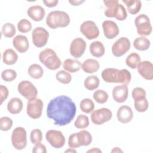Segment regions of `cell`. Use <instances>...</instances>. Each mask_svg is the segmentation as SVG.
<instances>
[{
    "mask_svg": "<svg viewBox=\"0 0 153 153\" xmlns=\"http://www.w3.org/2000/svg\"><path fill=\"white\" fill-rule=\"evenodd\" d=\"M76 108L72 99L61 95L51 99L47 107V117L54 121V124L65 126L74 118Z\"/></svg>",
    "mask_w": 153,
    "mask_h": 153,
    "instance_id": "cell-1",
    "label": "cell"
},
{
    "mask_svg": "<svg viewBox=\"0 0 153 153\" xmlns=\"http://www.w3.org/2000/svg\"><path fill=\"white\" fill-rule=\"evenodd\" d=\"M102 78L106 82L108 83H121L128 85L131 79L130 72L126 69L121 70L115 68H106L102 72Z\"/></svg>",
    "mask_w": 153,
    "mask_h": 153,
    "instance_id": "cell-2",
    "label": "cell"
},
{
    "mask_svg": "<svg viewBox=\"0 0 153 153\" xmlns=\"http://www.w3.org/2000/svg\"><path fill=\"white\" fill-rule=\"evenodd\" d=\"M103 3L106 6L105 15L106 17H114L120 21L126 19L127 17L126 10L118 0H105Z\"/></svg>",
    "mask_w": 153,
    "mask_h": 153,
    "instance_id": "cell-3",
    "label": "cell"
},
{
    "mask_svg": "<svg viewBox=\"0 0 153 153\" xmlns=\"http://www.w3.org/2000/svg\"><path fill=\"white\" fill-rule=\"evenodd\" d=\"M70 23V17L67 13L56 10L50 12L46 18L47 25L51 29L65 27Z\"/></svg>",
    "mask_w": 153,
    "mask_h": 153,
    "instance_id": "cell-4",
    "label": "cell"
},
{
    "mask_svg": "<svg viewBox=\"0 0 153 153\" xmlns=\"http://www.w3.org/2000/svg\"><path fill=\"white\" fill-rule=\"evenodd\" d=\"M39 61L48 69L56 70L59 69L62 62L56 52L51 48H45L42 50L39 54Z\"/></svg>",
    "mask_w": 153,
    "mask_h": 153,
    "instance_id": "cell-5",
    "label": "cell"
},
{
    "mask_svg": "<svg viewBox=\"0 0 153 153\" xmlns=\"http://www.w3.org/2000/svg\"><path fill=\"white\" fill-rule=\"evenodd\" d=\"M11 143L14 148L17 150H22L26 147L27 134L23 127H18L13 130L11 134Z\"/></svg>",
    "mask_w": 153,
    "mask_h": 153,
    "instance_id": "cell-6",
    "label": "cell"
},
{
    "mask_svg": "<svg viewBox=\"0 0 153 153\" xmlns=\"http://www.w3.org/2000/svg\"><path fill=\"white\" fill-rule=\"evenodd\" d=\"M134 24L139 35L147 36L151 33L152 28L150 19L146 14H141L137 16L134 20Z\"/></svg>",
    "mask_w": 153,
    "mask_h": 153,
    "instance_id": "cell-7",
    "label": "cell"
},
{
    "mask_svg": "<svg viewBox=\"0 0 153 153\" xmlns=\"http://www.w3.org/2000/svg\"><path fill=\"white\" fill-rule=\"evenodd\" d=\"M19 93L28 100L35 99L38 94V90L35 86L27 80L21 81L17 87Z\"/></svg>",
    "mask_w": 153,
    "mask_h": 153,
    "instance_id": "cell-8",
    "label": "cell"
},
{
    "mask_svg": "<svg viewBox=\"0 0 153 153\" xmlns=\"http://www.w3.org/2000/svg\"><path fill=\"white\" fill-rule=\"evenodd\" d=\"M44 104L41 99L35 98L28 100L26 112L29 117L32 119H38L42 115Z\"/></svg>",
    "mask_w": 153,
    "mask_h": 153,
    "instance_id": "cell-9",
    "label": "cell"
},
{
    "mask_svg": "<svg viewBox=\"0 0 153 153\" xmlns=\"http://www.w3.org/2000/svg\"><path fill=\"white\" fill-rule=\"evenodd\" d=\"M45 138L51 146L54 148H61L65 143V137L60 131L50 130L46 132Z\"/></svg>",
    "mask_w": 153,
    "mask_h": 153,
    "instance_id": "cell-10",
    "label": "cell"
},
{
    "mask_svg": "<svg viewBox=\"0 0 153 153\" xmlns=\"http://www.w3.org/2000/svg\"><path fill=\"white\" fill-rule=\"evenodd\" d=\"M49 38L48 32L42 27H35L32 33V42L36 47L41 48L46 45Z\"/></svg>",
    "mask_w": 153,
    "mask_h": 153,
    "instance_id": "cell-11",
    "label": "cell"
},
{
    "mask_svg": "<svg viewBox=\"0 0 153 153\" xmlns=\"http://www.w3.org/2000/svg\"><path fill=\"white\" fill-rule=\"evenodd\" d=\"M112 117V113L110 109L102 108L94 111L91 114V120L93 124L101 125L109 121Z\"/></svg>",
    "mask_w": 153,
    "mask_h": 153,
    "instance_id": "cell-12",
    "label": "cell"
},
{
    "mask_svg": "<svg viewBox=\"0 0 153 153\" xmlns=\"http://www.w3.org/2000/svg\"><path fill=\"white\" fill-rule=\"evenodd\" d=\"M80 32L88 39H94L99 35L98 27L91 20L84 22L80 26Z\"/></svg>",
    "mask_w": 153,
    "mask_h": 153,
    "instance_id": "cell-13",
    "label": "cell"
},
{
    "mask_svg": "<svg viewBox=\"0 0 153 153\" xmlns=\"http://www.w3.org/2000/svg\"><path fill=\"white\" fill-rule=\"evenodd\" d=\"M131 44L126 37H121L112 46V53L115 57H121L125 54L130 48Z\"/></svg>",
    "mask_w": 153,
    "mask_h": 153,
    "instance_id": "cell-14",
    "label": "cell"
},
{
    "mask_svg": "<svg viewBox=\"0 0 153 153\" xmlns=\"http://www.w3.org/2000/svg\"><path fill=\"white\" fill-rule=\"evenodd\" d=\"M86 42L82 38H75L70 45V54L76 59L79 58L83 55L86 49Z\"/></svg>",
    "mask_w": 153,
    "mask_h": 153,
    "instance_id": "cell-15",
    "label": "cell"
},
{
    "mask_svg": "<svg viewBox=\"0 0 153 153\" xmlns=\"http://www.w3.org/2000/svg\"><path fill=\"white\" fill-rule=\"evenodd\" d=\"M104 35L109 39L115 38L119 33V27L117 23L111 20H105L102 23Z\"/></svg>",
    "mask_w": 153,
    "mask_h": 153,
    "instance_id": "cell-16",
    "label": "cell"
},
{
    "mask_svg": "<svg viewBox=\"0 0 153 153\" xmlns=\"http://www.w3.org/2000/svg\"><path fill=\"white\" fill-rule=\"evenodd\" d=\"M137 69L138 73L144 79L146 80L153 79V65L151 62L147 60L140 62Z\"/></svg>",
    "mask_w": 153,
    "mask_h": 153,
    "instance_id": "cell-17",
    "label": "cell"
},
{
    "mask_svg": "<svg viewBox=\"0 0 153 153\" xmlns=\"http://www.w3.org/2000/svg\"><path fill=\"white\" fill-rule=\"evenodd\" d=\"M128 87L124 84L117 85L112 90L113 99L118 103L124 102L128 97Z\"/></svg>",
    "mask_w": 153,
    "mask_h": 153,
    "instance_id": "cell-18",
    "label": "cell"
},
{
    "mask_svg": "<svg viewBox=\"0 0 153 153\" xmlns=\"http://www.w3.org/2000/svg\"><path fill=\"white\" fill-rule=\"evenodd\" d=\"M117 117L118 120L123 124L130 122L133 117V113L130 107L127 105H123L117 111Z\"/></svg>",
    "mask_w": 153,
    "mask_h": 153,
    "instance_id": "cell-19",
    "label": "cell"
},
{
    "mask_svg": "<svg viewBox=\"0 0 153 153\" xmlns=\"http://www.w3.org/2000/svg\"><path fill=\"white\" fill-rule=\"evenodd\" d=\"M13 45L14 48L21 53H25L29 48V41L26 36L19 35L13 39Z\"/></svg>",
    "mask_w": 153,
    "mask_h": 153,
    "instance_id": "cell-20",
    "label": "cell"
},
{
    "mask_svg": "<svg viewBox=\"0 0 153 153\" xmlns=\"http://www.w3.org/2000/svg\"><path fill=\"white\" fill-rule=\"evenodd\" d=\"M27 16L31 18L33 21H41L45 14L44 8L38 5H35L29 7L27 11Z\"/></svg>",
    "mask_w": 153,
    "mask_h": 153,
    "instance_id": "cell-21",
    "label": "cell"
},
{
    "mask_svg": "<svg viewBox=\"0 0 153 153\" xmlns=\"http://www.w3.org/2000/svg\"><path fill=\"white\" fill-rule=\"evenodd\" d=\"M99 67V62L94 59H88L81 65V68L83 71L88 74H93L97 72Z\"/></svg>",
    "mask_w": 153,
    "mask_h": 153,
    "instance_id": "cell-22",
    "label": "cell"
},
{
    "mask_svg": "<svg viewBox=\"0 0 153 153\" xmlns=\"http://www.w3.org/2000/svg\"><path fill=\"white\" fill-rule=\"evenodd\" d=\"M23 106V102L20 99L13 97L8 102L7 109L11 114H17L22 111Z\"/></svg>",
    "mask_w": 153,
    "mask_h": 153,
    "instance_id": "cell-23",
    "label": "cell"
},
{
    "mask_svg": "<svg viewBox=\"0 0 153 153\" xmlns=\"http://www.w3.org/2000/svg\"><path fill=\"white\" fill-rule=\"evenodd\" d=\"M63 67L66 71L75 73L79 71L81 68V64L79 61L76 59H67L63 62Z\"/></svg>",
    "mask_w": 153,
    "mask_h": 153,
    "instance_id": "cell-24",
    "label": "cell"
},
{
    "mask_svg": "<svg viewBox=\"0 0 153 153\" xmlns=\"http://www.w3.org/2000/svg\"><path fill=\"white\" fill-rule=\"evenodd\" d=\"M90 53L96 57H100L105 54V50L103 44L99 41L92 42L90 45Z\"/></svg>",
    "mask_w": 153,
    "mask_h": 153,
    "instance_id": "cell-25",
    "label": "cell"
},
{
    "mask_svg": "<svg viewBox=\"0 0 153 153\" xmlns=\"http://www.w3.org/2000/svg\"><path fill=\"white\" fill-rule=\"evenodd\" d=\"M3 62L7 65H12L16 63L18 59L17 53L11 48L5 50L2 54Z\"/></svg>",
    "mask_w": 153,
    "mask_h": 153,
    "instance_id": "cell-26",
    "label": "cell"
},
{
    "mask_svg": "<svg viewBox=\"0 0 153 153\" xmlns=\"http://www.w3.org/2000/svg\"><path fill=\"white\" fill-rule=\"evenodd\" d=\"M126 5L128 12L131 14H137L142 7V2L140 0H123Z\"/></svg>",
    "mask_w": 153,
    "mask_h": 153,
    "instance_id": "cell-27",
    "label": "cell"
},
{
    "mask_svg": "<svg viewBox=\"0 0 153 153\" xmlns=\"http://www.w3.org/2000/svg\"><path fill=\"white\" fill-rule=\"evenodd\" d=\"M77 134V139L79 145L81 146H88L92 142V136L89 131L81 130Z\"/></svg>",
    "mask_w": 153,
    "mask_h": 153,
    "instance_id": "cell-28",
    "label": "cell"
},
{
    "mask_svg": "<svg viewBox=\"0 0 153 153\" xmlns=\"http://www.w3.org/2000/svg\"><path fill=\"white\" fill-rule=\"evenodd\" d=\"M150 41L144 36L136 38L133 41L134 47L139 51L147 50L150 47Z\"/></svg>",
    "mask_w": 153,
    "mask_h": 153,
    "instance_id": "cell-29",
    "label": "cell"
},
{
    "mask_svg": "<svg viewBox=\"0 0 153 153\" xmlns=\"http://www.w3.org/2000/svg\"><path fill=\"white\" fill-rule=\"evenodd\" d=\"M100 84V80L96 75H90L87 76L84 82L85 88L88 90H94L98 88Z\"/></svg>",
    "mask_w": 153,
    "mask_h": 153,
    "instance_id": "cell-30",
    "label": "cell"
},
{
    "mask_svg": "<svg viewBox=\"0 0 153 153\" xmlns=\"http://www.w3.org/2000/svg\"><path fill=\"white\" fill-rule=\"evenodd\" d=\"M29 75L33 79H39L44 74V70L42 68L36 63L31 65L27 70Z\"/></svg>",
    "mask_w": 153,
    "mask_h": 153,
    "instance_id": "cell-31",
    "label": "cell"
},
{
    "mask_svg": "<svg viewBox=\"0 0 153 153\" xmlns=\"http://www.w3.org/2000/svg\"><path fill=\"white\" fill-rule=\"evenodd\" d=\"M140 62V56L136 53H131L126 59V65L131 69H136Z\"/></svg>",
    "mask_w": 153,
    "mask_h": 153,
    "instance_id": "cell-32",
    "label": "cell"
},
{
    "mask_svg": "<svg viewBox=\"0 0 153 153\" xmlns=\"http://www.w3.org/2000/svg\"><path fill=\"white\" fill-rule=\"evenodd\" d=\"M81 111L86 114L91 113L94 108V104L93 100L89 98L82 99L79 104Z\"/></svg>",
    "mask_w": 153,
    "mask_h": 153,
    "instance_id": "cell-33",
    "label": "cell"
},
{
    "mask_svg": "<svg viewBox=\"0 0 153 153\" xmlns=\"http://www.w3.org/2000/svg\"><path fill=\"white\" fill-rule=\"evenodd\" d=\"M74 126L78 129L87 128L89 126V120L88 117L84 114L79 115L74 122Z\"/></svg>",
    "mask_w": 153,
    "mask_h": 153,
    "instance_id": "cell-34",
    "label": "cell"
},
{
    "mask_svg": "<svg viewBox=\"0 0 153 153\" xmlns=\"http://www.w3.org/2000/svg\"><path fill=\"white\" fill-rule=\"evenodd\" d=\"M1 33L7 38H12L16 34V29L13 24L11 23H6L2 27Z\"/></svg>",
    "mask_w": 153,
    "mask_h": 153,
    "instance_id": "cell-35",
    "label": "cell"
},
{
    "mask_svg": "<svg viewBox=\"0 0 153 153\" xmlns=\"http://www.w3.org/2000/svg\"><path fill=\"white\" fill-rule=\"evenodd\" d=\"M93 97L97 103L103 104L106 103L108 99V94L103 90H97L94 92Z\"/></svg>",
    "mask_w": 153,
    "mask_h": 153,
    "instance_id": "cell-36",
    "label": "cell"
},
{
    "mask_svg": "<svg viewBox=\"0 0 153 153\" xmlns=\"http://www.w3.org/2000/svg\"><path fill=\"white\" fill-rule=\"evenodd\" d=\"M56 78L59 82L64 84H67L70 83L72 80L71 75L68 72H66L62 70L56 73Z\"/></svg>",
    "mask_w": 153,
    "mask_h": 153,
    "instance_id": "cell-37",
    "label": "cell"
},
{
    "mask_svg": "<svg viewBox=\"0 0 153 153\" xmlns=\"http://www.w3.org/2000/svg\"><path fill=\"white\" fill-rule=\"evenodd\" d=\"M32 24L27 19H22L17 23V29L22 33L29 32L32 29Z\"/></svg>",
    "mask_w": 153,
    "mask_h": 153,
    "instance_id": "cell-38",
    "label": "cell"
},
{
    "mask_svg": "<svg viewBox=\"0 0 153 153\" xmlns=\"http://www.w3.org/2000/svg\"><path fill=\"white\" fill-rule=\"evenodd\" d=\"M149 106V103L146 98L134 100V108L137 112H143L147 111Z\"/></svg>",
    "mask_w": 153,
    "mask_h": 153,
    "instance_id": "cell-39",
    "label": "cell"
},
{
    "mask_svg": "<svg viewBox=\"0 0 153 153\" xmlns=\"http://www.w3.org/2000/svg\"><path fill=\"white\" fill-rule=\"evenodd\" d=\"M17 77L16 72L11 69H8L3 71L1 74L2 79L6 82H11L14 80Z\"/></svg>",
    "mask_w": 153,
    "mask_h": 153,
    "instance_id": "cell-40",
    "label": "cell"
},
{
    "mask_svg": "<svg viewBox=\"0 0 153 153\" xmlns=\"http://www.w3.org/2000/svg\"><path fill=\"white\" fill-rule=\"evenodd\" d=\"M13 120L8 117H2L0 118V129L2 131H8L13 126Z\"/></svg>",
    "mask_w": 153,
    "mask_h": 153,
    "instance_id": "cell-41",
    "label": "cell"
},
{
    "mask_svg": "<svg viewBox=\"0 0 153 153\" xmlns=\"http://www.w3.org/2000/svg\"><path fill=\"white\" fill-rule=\"evenodd\" d=\"M30 141L33 144H36L39 143L42 139V133L38 128L33 129L31 131L30 134Z\"/></svg>",
    "mask_w": 153,
    "mask_h": 153,
    "instance_id": "cell-42",
    "label": "cell"
},
{
    "mask_svg": "<svg viewBox=\"0 0 153 153\" xmlns=\"http://www.w3.org/2000/svg\"><path fill=\"white\" fill-rule=\"evenodd\" d=\"M131 96L134 100L146 98V91L142 87L134 88L131 93Z\"/></svg>",
    "mask_w": 153,
    "mask_h": 153,
    "instance_id": "cell-43",
    "label": "cell"
},
{
    "mask_svg": "<svg viewBox=\"0 0 153 153\" xmlns=\"http://www.w3.org/2000/svg\"><path fill=\"white\" fill-rule=\"evenodd\" d=\"M68 145L70 148L74 149L80 147V145H79L78 142L76 133H72L69 136L68 139Z\"/></svg>",
    "mask_w": 153,
    "mask_h": 153,
    "instance_id": "cell-44",
    "label": "cell"
},
{
    "mask_svg": "<svg viewBox=\"0 0 153 153\" xmlns=\"http://www.w3.org/2000/svg\"><path fill=\"white\" fill-rule=\"evenodd\" d=\"M32 152L33 153H46L47 149L45 146L41 143V142L35 144V146L33 147Z\"/></svg>",
    "mask_w": 153,
    "mask_h": 153,
    "instance_id": "cell-45",
    "label": "cell"
},
{
    "mask_svg": "<svg viewBox=\"0 0 153 153\" xmlns=\"http://www.w3.org/2000/svg\"><path fill=\"white\" fill-rule=\"evenodd\" d=\"M9 91L8 88L3 85H0V96H1V104H2L4 101L7 99V98L8 96Z\"/></svg>",
    "mask_w": 153,
    "mask_h": 153,
    "instance_id": "cell-46",
    "label": "cell"
},
{
    "mask_svg": "<svg viewBox=\"0 0 153 153\" xmlns=\"http://www.w3.org/2000/svg\"><path fill=\"white\" fill-rule=\"evenodd\" d=\"M43 2L46 7L52 8L56 7L59 1L58 0H44Z\"/></svg>",
    "mask_w": 153,
    "mask_h": 153,
    "instance_id": "cell-47",
    "label": "cell"
},
{
    "mask_svg": "<svg viewBox=\"0 0 153 153\" xmlns=\"http://www.w3.org/2000/svg\"><path fill=\"white\" fill-rule=\"evenodd\" d=\"M69 2L72 5H74V6H78V5H81V4H82L83 2H84V1H79V0H69Z\"/></svg>",
    "mask_w": 153,
    "mask_h": 153,
    "instance_id": "cell-48",
    "label": "cell"
},
{
    "mask_svg": "<svg viewBox=\"0 0 153 153\" xmlns=\"http://www.w3.org/2000/svg\"><path fill=\"white\" fill-rule=\"evenodd\" d=\"M87 152H102V151L97 148H93L87 151Z\"/></svg>",
    "mask_w": 153,
    "mask_h": 153,
    "instance_id": "cell-49",
    "label": "cell"
},
{
    "mask_svg": "<svg viewBox=\"0 0 153 153\" xmlns=\"http://www.w3.org/2000/svg\"><path fill=\"white\" fill-rule=\"evenodd\" d=\"M123 152V151L120 149V148L118 147H115V148H114L111 151V152Z\"/></svg>",
    "mask_w": 153,
    "mask_h": 153,
    "instance_id": "cell-50",
    "label": "cell"
},
{
    "mask_svg": "<svg viewBox=\"0 0 153 153\" xmlns=\"http://www.w3.org/2000/svg\"><path fill=\"white\" fill-rule=\"evenodd\" d=\"M74 149V148H69V149L66 150L65 152H76V151H75V150H74V149Z\"/></svg>",
    "mask_w": 153,
    "mask_h": 153,
    "instance_id": "cell-51",
    "label": "cell"
}]
</instances>
